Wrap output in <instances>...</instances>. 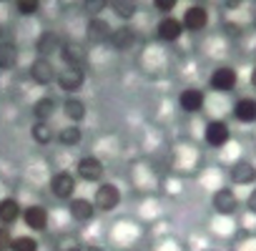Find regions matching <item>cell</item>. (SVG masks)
I'll return each instance as SVG.
<instances>
[{"label":"cell","instance_id":"1","mask_svg":"<svg viewBox=\"0 0 256 251\" xmlns=\"http://www.w3.org/2000/svg\"><path fill=\"white\" fill-rule=\"evenodd\" d=\"M238 83V73L231 68V66H218L211 78H208V86L216 90V93H231Z\"/></svg>","mask_w":256,"mask_h":251},{"label":"cell","instance_id":"2","mask_svg":"<svg viewBox=\"0 0 256 251\" xmlns=\"http://www.w3.org/2000/svg\"><path fill=\"white\" fill-rule=\"evenodd\" d=\"M120 204V191L116 184H100L93 194V206L96 211H113Z\"/></svg>","mask_w":256,"mask_h":251},{"label":"cell","instance_id":"3","mask_svg":"<svg viewBox=\"0 0 256 251\" xmlns=\"http://www.w3.org/2000/svg\"><path fill=\"white\" fill-rule=\"evenodd\" d=\"M231 138V128H228V123L224 120H211L206 123V131H204V141L211 146V148H224Z\"/></svg>","mask_w":256,"mask_h":251},{"label":"cell","instance_id":"4","mask_svg":"<svg viewBox=\"0 0 256 251\" xmlns=\"http://www.w3.org/2000/svg\"><path fill=\"white\" fill-rule=\"evenodd\" d=\"M181 26L184 30H191V33H198L208 26V10L204 6H188L181 16Z\"/></svg>","mask_w":256,"mask_h":251},{"label":"cell","instance_id":"5","mask_svg":"<svg viewBox=\"0 0 256 251\" xmlns=\"http://www.w3.org/2000/svg\"><path fill=\"white\" fill-rule=\"evenodd\" d=\"M50 191L56 198H70L76 191V176L70 171H56L50 176Z\"/></svg>","mask_w":256,"mask_h":251},{"label":"cell","instance_id":"6","mask_svg":"<svg viewBox=\"0 0 256 251\" xmlns=\"http://www.w3.org/2000/svg\"><path fill=\"white\" fill-rule=\"evenodd\" d=\"M56 80H58V86H60L66 93H76V90L83 88L86 73H83V68H70V66H66V68L56 76Z\"/></svg>","mask_w":256,"mask_h":251},{"label":"cell","instance_id":"7","mask_svg":"<svg viewBox=\"0 0 256 251\" xmlns=\"http://www.w3.org/2000/svg\"><path fill=\"white\" fill-rule=\"evenodd\" d=\"M76 174H78V178H83V181H88V184L100 181V176H103V164H100L96 156H86V158H80V161L76 164Z\"/></svg>","mask_w":256,"mask_h":251},{"label":"cell","instance_id":"8","mask_svg":"<svg viewBox=\"0 0 256 251\" xmlns=\"http://www.w3.org/2000/svg\"><path fill=\"white\" fill-rule=\"evenodd\" d=\"M60 56H63L66 66H70V68H80V66H83V60L88 58V50H86V46H83V43L66 40V43L60 46Z\"/></svg>","mask_w":256,"mask_h":251},{"label":"cell","instance_id":"9","mask_svg":"<svg viewBox=\"0 0 256 251\" xmlns=\"http://www.w3.org/2000/svg\"><path fill=\"white\" fill-rule=\"evenodd\" d=\"M48 221H50V216H48V211L43 208V206H28V208H23V224L30 228V231H46L48 228Z\"/></svg>","mask_w":256,"mask_h":251},{"label":"cell","instance_id":"10","mask_svg":"<svg viewBox=\"0 0 256 251\" xmlns=\"http://www.w3.org/2000/svg\"><path fill=\"white\" fill-rule=\"evenodd\" d=\"M56 68H53V63L48 60V58H36L33 60V66H30V78L38 83V86H48V83H53L56 80Z\"/></svg>","mask_w":256,"mask_h":251},{"label":"cell","instance_id":"11","mask_svg":"<svg viewBox=\"0 0 256 251\" xmlns=\"http://www.w3.org/2000/svg\"><path fill=\"white\" fill-rule=\"evenodd\" d=\"M231 181L236 186H251V184H256V166L251 161H236L231 166Z\"/></svg>","mask_w":256,"mask_h":251},{"label":"cell","instance_id":"12","mask_svg":"<svg viewBox=\"0 0 256 251\" xmlns=\"http://www.w3.org/2000/svg\"><path fill=\"white\" fill-rule=\"evenodd\" d=\"M204 100H206V96H204L201 88H186V90H181V96H178V106H181V110H186V113H198V110L204 108Z\"/></svg>","mask_w":256,"mask_h":251},{"label":"cell","instance_id":"13","mask_svg":"<svg viewBox=\"0 0 256 251\" xmlns=\"http://www.w3.org/2000/svg\"><path fill=\"white\" fill-rule=\"evenodd\" d=\"M110 48L113 50H128V48H134L136 43V30L131 26H120V28H113L110 33Z\"/></svg>","mask_w":256,"mask_h":251},{"label":"cell","instance_id":"14","mask_svg":"<svg viewBox=\"0 0 256 251\" xmlns=\"http://www.w3.org/2000/svg\"><path fill=\"white\" fill-rule=\"evenodd\" d=\"M181 33H184V26H181V20L174 18V16H166V18L158 23V28H156V36H158L161 40H166V43L178 40Z\"/></svg>","mask_w":256,"mask_h":251},{"label":"cell","instance_id":"15","mask_svg":"<svg viewBox=\"0 0 256 251\" xmlns=\"http://www.w3.org/2000/svg\"><path fill=\"white\" fill-rule=\"evenodd\" d=\"M110 33H113V28H110L108 20H103V18H90L88 20L86 36H88L90 43H108L110 40Z\"/></svg>","mask_w":256,"mask_h":251},{"label":"cell","instance_id":"16","mask_svg":"<svg viewBox=\"0 0 256 251\" xmlns=\"http://www.w3.org/2000/svg\"><path fill=\"white\" fill-rule=\"evenodd\" d=\"M214 208H216L218 214H224V216L234 214V211L238 208V198H236V194H234L231 188H218V191L214 194Z\"/></svg>","mask_w":256,"mask_h":251},{"label":"cell","instance_id":"17","mask_svg":"<svg viewBox=\"0 0 256 251\" xmlns=\"http://www.w3.org/2000/svg\"><path fill=\"white\" fill-rule=\"evenodd\" d=\"M60 38L53 33V30H46V33H40L38 36V40H36V50H38V58H48V56H53L56 50H60Z\"/></svg>","mask_w":256,"mask_h":251},{"label":"cell","instance_id":"18","mask_svg":"<svg viewBox=\"0 0 256 251\" xmlns=\"http://www.w3.org/2000/svg\"><path fill=\"white\" fill-rule=\"evenodd\" d=\"M234 116L241 123H256V98H238L234 103Z\"/></svg>","mask_w":256,"mask_h":251},{"label":"cell","instance_id":"19","mask_svg":"<svg viewBox=\"0 0 256 251\" xmlns=\"http://www.w3.org/2000/svg\"><path fill=\"white\" fill-rule=\"evenodd\" d=\"M18 218H20V204H18L13 196H8V198L0 201V226H10V224H16Z\"/></svg>","mask_w":256,"mask_h":251},{"label":"cell","instance_id":"20","mask_svg":"<svg viewBox=\"0 0 256 251\" xmlns=\"http://www.w3.org/2000/svg\"><path fill=\"white\" fill-rule=\"evenodd\" d=\"M68 211H70V216H73L76 221H90L93 214H96V206H93V201H88V198H73Z\"/></svg>","mask_w":256,"mask_h":251},{"label":"cell","instance_id":"21","mask_svg":"<svg viewBox=\"0 0 256 251\" xmlns=\"http://www.w3.org/2000/svg\"><path fill=\"white\" fill-rule=\"evenodd\" d=\"M63 113H66V118L73 120V126H76V120H83V118H86V103H83L80 98L70 96V98H66V103H63Z\"/></svg>","mask_w":256,"mask_h":251},{"label":"cell","instance_id":"22","mask_svg":"<svg viewBox=\"0 0 256 251\" xmlns=\"http://www.w3.org/2000/svg\"><path fill=\"white\" fill-rule=\"evenodd\" d=\"M18 63V46L3 40L0 43V70H10Z\"/></svg>","mask_w":256,"mask_h":251},{"label":"cell","instance_id":"23","mask_svg":"<svg viewBox=\"0 0 256 251\" xmlns=\"http://www.w3.org/2000/svg\"><path fill=\"white\" fill-rule=\"evenodd\" d=\"M56 100L50 98V96H46V98H38L36 100V106H33V116H36V120H43V123H48V118L56 113Z\"/></svg>","mask_w":256,"mask_h":251},{"label":"cell","instance_id":"24","mask_svg":"<svg viewBox=\"0 0 256 251\" xmlns=\"http://www.w3.org/2000/svg\"><path fill=\"white\" fill-rule=\"evenodd\" d=\"M83 141V131H80V126H66V128L58 131V144L63 146H78Z\"/></svg>","mask_w":256,"mask_h":251},{"label":"cell","instance_id":"25","mask_svg":"<svg viewBox=\"0 0 256 251\" xmlns=\"http://www.w3.org/2000/svg\"><path fill=\"white\" fill-rule=\"evenodd\" d=\"M30 136L36 144L40 146H48L53 141V128H50V123H43V120H36L33 123V128H30Z\"/></svg>","mask_w":256,"mask_h":251},{"label":"cell","instance_id":"26","mask_svg":"<svg viewBox=\"0 0 256 251\" xmlns=\"http://www.w3.org/2000/svg\"><path fill=\"white\" fill-rule=\"evenodd\" d=\"M56 251H83V244L73 234H63L56 238Z\"/></svg>","mask_w":256,"mask_h":251},{"label":"cell","instance_id":"27","mask_svg":"<svg viewBox=\"0 0 256 251\" xmlns=\"http://www.w3.org/2000/svg\"><path fill=\"white\" fill-rule=\"evenodd\" d=\"M10 251H38V241L33 236H16Z\"/></svg>","mask_w":256,"mask_h":251},{"label":"cell","instance_id":"28","mask_svg":"<svg viewBox=\"0 0 256 251\" xmlns=\"http://www.w3.org/2000/svg\"><path fill=\"white\" fill-rule=\"evenodd\" d=\"M110 8L120 18H131L136 13V3H131V0H116V3H110Z\"/></svg>","mask_w":256,"mask_h":251},{"label":"cell","instance_id":"29","mask_svg":"<svg viewBox=\"0 0 256 251\" xmlns=\"http://www.w3.org/2000/svg\"><path fill=\"white\" fill-rule=\"evenodd\" d=\"M18 13H23V16H33V13H38V8H40V3L38 0H18Z\"/></svg>","mask_w":256,"mask_h":251},{"label":"cell","instance_id":"30","mask_svg":"<svg viewBox=\"0 0 256 251\" xmlns=\"http://www.w3.org/2000/svg\"><path fill=\"white\" fill-rule=\"evenodd\" d=\"M13 234H10V228L8 226H0V251H10V246H13Z\"/></svg>","mask_w":256,"mask_h":251},{"label":"cell","instance_id":"31","mask_svg":"<svg viewBox=\"0 0 256 251\" xmlns=\"http://www.w3.org/2000/svg\"><path fill=\"white\" fill-rule=\"evenodd\" d=\"M88 13H93V18H100V13H103V8H106V3L103 0H88V3L83 6Z\"/></svg>","mask_w":256,"mask_h":251},{"label":"cell","instance_id":"32","mask_svg":"<svg viewBox=\"0 0 256 251\" xmlns=\"http://www.w3.org/2000/svg\"><path fill=\"white\" fill-rule=\"evenodd\" d=\"M176 8V3L174 0H156V10H164V13H168V10H174Z\"/></svg>","mask_w":256,"mask_h":251},{"label":"cell","instance_id":"33","mask_svg":"<svg viewBox=\"0 0 256 251\" xmlns=\"http://www.w3.org/2000/svg\"><path fill=\"white\" fill-rule=\"evenodd\" d=\"M246 206H248L251 214H256V186L251 188V194H248V198H246Z\"/></svg>","mask_w":256,"mask_h":251},{"label":"cell","instance_id":"34","mask_svg":"<svg viewBox=\"0 0 256 251\" xmlns=\"http://www.w3.org/2000/svg\"><path fill=\"white\" fill-rule=\"evenodd\" d=\"M83 251H106V248H100V246H86Z\"/></svg>","mask_w":256,"mask_h":251},{"label":"cell","instance_id":"35","mask_svg":"<svg viewBox=\"0 0 256 251\" xmlns=\"http://www.w3.org/2000/svg\"><path fill=\"white\" fill-rule=\"evenodd\" d=\"M251 86H254V88H256V68H254V70H251Z\"/></svg>","mask_w":256,"mask_h":251},{"label":"cell","instance_id":"36","mask_svg":"<svg viewBox=\"0 0 256 251\" xmlns=\"http://www.w3.org/2000/svg\"><path fill=\"white\" fill-rule=\"evenodd\" d=\"M0 43H3V28H0Z\"/></svg>","mask_w":256,"mask_h":251},{"label":"cell","instance_id":"37","mask_svg":"<svg viewBox=\"0 0 256 251\" xmlns=\"http://www.w3.org/2000/svg\"><path fill=\"white\" fill-rule=\"evenodd\" d=\"M254 53H256V48H254Z\"/></svg>","mask_w":256,"mask_h":251}]
</instances>
